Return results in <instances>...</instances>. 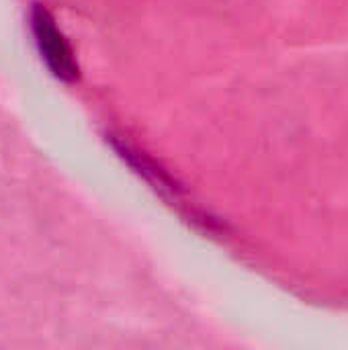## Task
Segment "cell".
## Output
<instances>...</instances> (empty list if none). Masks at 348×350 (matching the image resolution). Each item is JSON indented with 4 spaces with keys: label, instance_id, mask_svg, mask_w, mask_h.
<instances>
[{
    "label": "cell",
    "instance_id": "obj_1",
    "mask_svg": "<svg viewBox=\"0 0 348 350\" xmlns=\"http://www.w3.org/2000/svg\"><path fill=\"white\" fill-rule=\"evenodd\" d=\"M29 25L37 51L47 70L62 82H74L80 74L78 62L53 14L43 4H33L29 10Z\"/></svg>",
    "mask_w": 348,
    "mask_h": 350
}]
</instances>
